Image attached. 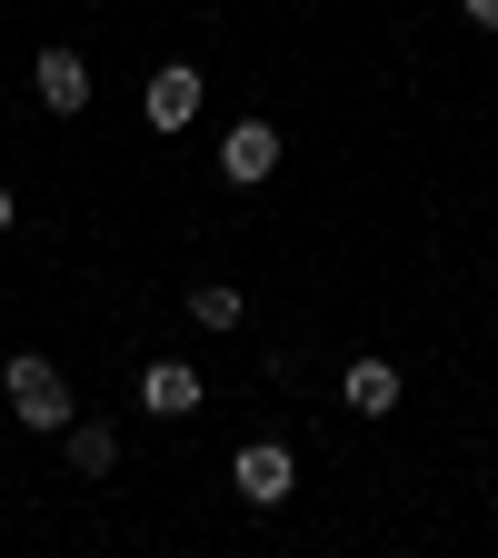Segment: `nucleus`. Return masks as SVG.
Here are the masks:
<instances>
[{"instance_id":"obj_5","label":"nucleus","mask_w":498,"mask_h":558,"mask_svg":"<svg viewBox=\"0 0 498 558\" xmlns=\"http://www.w3.org/2000/svg\"><path fill=\"white\" fill-rule=\"evenodd\" d=\"M269 170H279V130H269V120H240V130L220 140V180H230V190H259Z\"/></svg>"},{"instance_id":"obj_1","label":"nucleus","mask_w":498,"mask_h":558,"mask_svg":"<svg viewBox=\"0 0 498 558\" xmlns=\"http://www.w3.org/2000/svg\"><path fill=\"white\" fill-rule=\"evenodd\" d=\"M0 379H11V409H21V429H70V418H81V409H70V379H60V360H40V349H11V369H0Z\"/></svg>"},{"instance_id":"obj_7","label":"nucleus","mask_w":498,"mask_h":558,"mask_svg":"<svg viewBox=\"0 0 498 558\" xmlns=\"http://www.w3.org/2000/svg\"><path fill=\"white\" fill-rule=\"evenodd\" d=\"M339 399L360 409V418H389L399 409V369L389 360H349V379H339Z\"/></svg>"},{"instance_id":"obj_2","label":"nucleus","mask_w":498,"mask_h":558,"mask_svg":"<svg viewBox=\"0 0 498 558\" xmlns=\"http://www.w3.org/2000/svg\"><path fill=\"white\" fill-rule=\"evenodd\" d=\"M199 100H209L199 70H190V60H160V70H150V90H139V120H150V130H190Z\"/></svg>"},{"instance_id":"obj_8","label":"nucleus","mask_w":498,"mask_h":558,"mask_svg":"<svg viewBox=\"0 0 498 558\" xmlns=\"http://www.w3.org/2000/svg\"><path fill=\"white\" fill-rule=\"evenodd\" d=\"M139 399H150L160 418H190V409H199V369H180V360H150V379H139Z\"/></svg>"},{"instance_id":"obj_9","label":"nucleus","mask_w":498,"mask_h":558,"mask_svg":"<svg viewBox=\"0 0 498 558\" xmlns=\"http://www.w3.org/2000/svg\"><path fill=\"white\" fill-rule=\"evenodd\" d=\"M190 319H199V329H240V319H250V300L230 290V279H199V290H190Z\"/></svg>"},{"instance_id":"obj_10","label":"nucleus","mask_w":498,"mask_h":558,"mask_svg":"<svg viewBox=\"0 0 498 558\" xmlns=\"http://www.w3.org/2000/svg\"><path fill=\"white\" fill-rule=\"evenodd\" d=\"M459 11H469V21H478V31H498V0H459Z\"/></svg>"},{"instance_id":"obj_3","label":"nucleus","mask_w":498,"mask_h":558,"mask_svg":"<svg viewBox=\"0 0 498 558\" xmlns=\"http://www.w3.org/2000/svg\"><path fill=\"white\" fill-rule=\"evenodd\" d=\"M230 478H240V499H250V509H279V499L300 488V459L279 449V439H250V449L230 459Z\"/></svg>"},{"instance_id":"obj_6","label":"nucleus","mask_w":498,"mask_h":558,"mask_svg":"<svg viewBox=\"0 0 498 558\" xmlns=\"http://www.w3.org/2000/svg\"><path fill=\"white\" fill-rule=\"evenodd\" d=\"M60 449H70V469H81V478H110V469H120V429H110V418H70Z\"/></svg>"},{"instance_id":"obj_11","label":"nucleus","mask_w":498,"mask_h":558,"mask_svg":"<svg viewBox=\"0 0 498 558\" xmlns=\"http://www.w3.org/2000/svg\"><path fill=\"white\" fill-rule=\"evenodd\" d=\"M11 220H21V199H11V190H0V240H11Z\"/></svg>"},{"instance_id":"obj_4","label":"nucleus","mask_w":498,"mask_h":558,"mask_svg":"<svg viewBox=\"0 0 498 558\" xmlns=\"http://www.w3.org/2000/svg\"><path fill=\"white\" fill-rule=\"evenodd\" d=\"M31 100L60 110V120L90 110V60H81V50H40V60H31Z\"/></svg>"}]
</instances>
